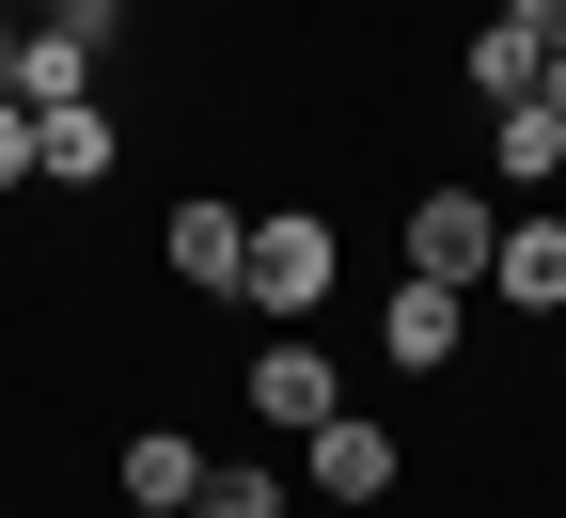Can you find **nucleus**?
<instances>
[{
  "instance_id": "0eeeda50",
  "label": "nucleus",
  "mask_w": 566,
  "mask_h": 518,
  "mask_svg": "<svg viewBox=\"0 0 566 518\" xmlns=\"http://www.w3.org/2000/svg\"><path fill=\"white\" fill-rule=\"evenodd\" d=\"M300 456H315V503H378V487H394V440H378L363 409H331Z\"/></svg>"
},
{
  "instance_id": "f03ea898",
  "label": "nucleus",
  "mask_w": 566,
  "mask_h": 518,
  "mask_svg": "<svg viewBox=\"0 0 566 518\" xmlns=\"http://www.w3.org/2000/svg\"><path fill=\"white\" fill-rule=\"evenodd\" d=\"M488 236H504V220H488V189H424L409 204V283H488Z\"/></svg>"
},
{
  "instance_id": "39448f33",
  "label": "nucleus",
  "mask_w": 566,
  "mask_h": 518,
  "mask_svg": "<svg viewBox=\"0 0 566 518\" xmlns=\"http://www.w3.org/2000/svg\"><path fill=\"white\" fill-rule=\"evenodd\" d=\"M0 95H17L32 126L80 110V95H95V47H63V32H0Z\"/></svg>"
},
{
  "instance_id": "9b49d317",
  "label": "nucleus",
  "mask_w": 566,
  "mask_h": 518,
  "mask_svg": "<svg viewBox=\"0 0 566 518\" xmlns=\"http://www.w3.org/2000/svg\"><path fill=\"white\" fill-rule=\"evenodd\" d=\"M237 252H252V220H237V204H174V283L237 299Z\"/></svg>"
},
{
  "instance_id": "9d476101",
  "label": "nucleus",
  "mask_w": 566,
  "mask_h": 518,
  "mask_svg": "<svg viewBox=\"0 0 566 518\" xmlns=\"http://www.w3.org/2000/svg\"><path fill=\"white\" fill-rule=\"evenodd\" d=\"M488 173H504V189H551V173H566V110H551V95L488 110Z\"/></svg>"
},
{
  "instance_id": "7ed1b4c3",
  "label": "nucleus",
  "mask_w": 566,
  "mask_h": 518,
  "mask_svg": "<svg viewBox=\"0 0 566 518\" xmlns=\"http://www.w3.org/2000/svg\"><path fill=\"white\" fill-rule=\"evenodd\" d=\"M346 409V378H331V361L300 346V330H268V361H252V424H283V440H315Z\"/></svg>"
},
{
  "instance_id": "f257e3e1",
  "label": "nucleus",
  "mask_w": 566,
  "mask_h": 518,
  "mask_svg": "<svg viewBox=\"0 0 566 518\" xmlns=\"http://www.w3.org/2000/svg\"><path fill=\"white\" fill-rule=\"evenodd\" d=\"M237 299H268V330H300V315L331 299V220H315V204H268V220H252Z\"/></svg>"
},
{
  "instance_id": "20e7f679",
  "label": "nucleus",
  "mask_w": 566,
  "mask_h": 518,
  "mask_svg": "<svg viewBox=\"0 0 566 518\" xmlns=\"http://www.w3.org/2000/svg\"><path fill=\"white\" fill-rule=\"evenodd\" d=\"M488 299H520V315H566V220H551V204L488 236Z\"/></svg>"
},
{
  "instance_id": "2eb2a0df",
  "label": "nucleus",
  "mask_w": 566,
  "mask_h": 518,
  "mask_svg": "<svg viewBox=\"0 0 566 518\" xmlns=\"http://www.w3.org/2000/svg\"><path fill=\"white\" fill-rule=\"evenodd\" d=\"M0 189H32V110L0 95Z\"/></svg>"
},
{
  "instance_id": "6e6552de",
  "label": "nucleus",
  "mask_w": 566,
  "mask_h": 518,
  "mask_svg": "<svg viewBox=\"0 0 566 518\" xmlns=\"http://www.w3.org/2000/svg\"><path fill=\"white\" fill-rule=\"evenodd\" d=\"M111 158H126V126H111L95 95H80V110H48V126H32V173H48V189H111Z\"/></svg>"
},
{
  "instance_id": "a211bd4d",
  "label": "nucleus",
  "mask_w": 566,
  "mask_h": 518,
  "mask_svg": "<svg viewBox=\"0 0 566 518\" xmlns=\"http://www.w3.org/2000/svg\"><path fill=\"white\" fill-rule=\"evenodd\" d=\"M0 32H17V17H0Z\"/></svg>"
},
{
  "instance_id": "1a4fd4ad",
  "label": "nucleus",
  "mask_w": 566,
  "mask_h": 518,
  "mask_svg": "<svg viewBox=\"0 0 566 518\" xmlns=\"http://www.w3.org/2000/svg\"><path fill=\"white\" fill-rule=\"evenodd\" d=\"M126 503H142V518H189V503H205V440L142 424V440H126Z\"/></svg>"
},
{
  "instance_id": "f3484780",
  "label": "nucleus",
  "mask_w": 566,
  "mask_h": 518,
  "mask_svg": "<svg viewBox=\"0 0 566 518\" xmlns=\"http://www.w3.org/2000/svg\"><path fill=\"white\" fill-rule=\"evenodd\" d=\"M535 95H551V110H566V47H551V80H535Z\"/></svg>"
},
{
  "instance_id": "dca6fc26",
  "label": "nucleus",
  "mask_w": 566,
  "mask_h": 518,
  "mask_svg": "<svg viewBox=\"0 0 566 518\" xmlns=\"http://www.w3.org/2000/svg\"><path fill=\"white\" fill-rule=\"evenodd\" d=\"M504 17H520V32H535V47H566V0H504Z\"/></svg>"
},
{
  "instance_id": "423d86ee",
  "label": "nucleus",
  "mask_w": 566,
  "mask_h": 518,
  "mask_svg": "<svg viewBox=\"0 0 566 518\" xmlns=\"http://www.w3.org/2000/svg\"><path fill=\"white\" fill-rule=\"evenodd\" d=\"M457 330H472V299H457V283H394V315H378V346L409 361V378H441V361H457Z\"/></svg>"
},
{
  "instance_id": "f8f14e48",
  "label": "nucleus",
  "mask_w": 566,
  "mask_h": 518,
  "mask_svg": "<svg viewBox=\"0 0 566 518\" xmlns=\"http://www.w3.org/2000/svg\"><path fill=\"white\" fill-rule=\"evenodd\" d=\"M535 80H551V47H535L520 17H488V32H472V95H488V110H520Z\"/></svg>"
},
{
  "instance_id": "4468645a",
  "label": "nucleus",
  "mask_w": 566,
  "mask_h": 518,
  "mask_svg": "<svg viewBox=\"0 0 566 518\" xmlns=\"http://www.w3.org/2000/svg\"><path fill=\"white\" fill-rule=\"evenodd\" d=\"M48 32H63V47H111V32H126V0H48Z\"/></svg>"
},
{
  "instance_id": "ddd939ff",
  "label": "nucleus",
  "mask_w": 566,
  "mask_h": 518,
  "mask_svg": "<svg viewBox=\"0 0 566 518\" xmlns=\"http://www.w3.org/2000/svg\"><path fill=\"white\" fill-rule=\"evenodd\" d=\"M189 518H283V472H205Z\"/></svg>"
},
{
  "instance_id": "6ab92c4d",
  "label": "nucleus",
  "mask_w": 566,
  "mask_h": 518,
  "mask_svg": "<svg viewBox=\"0 0 566 518\" xmlns=\"http://www.w3.org/2000/svg\"><path fill=\"white\" fill-rule=\"evenodd\" d=\"M126 518H142V503H126Z\"/></svg>"
}]
</instances>
